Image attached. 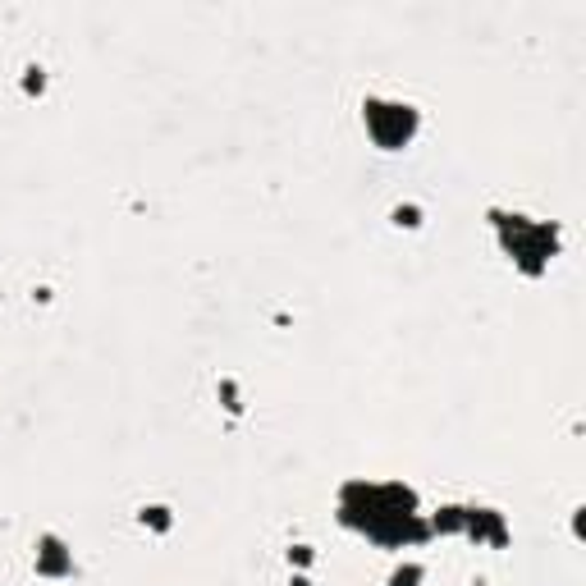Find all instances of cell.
Here are the masks:
<instances>
[{
    "mask_svg": "<svg viewBox=\"0 0 586 586\" xmlns=\"http://www.w3.org/2000/svg\"><path fill=\"white\" fill-rule=\"evenodd\" d=\"M417 500L413 490L403 486H348L344 490V522L362 527L371 541L380 545H403V541H422L426 527L417 522Z\"/></svg>",
    "mask_w": 586,
    "mask_h": 586,
    "instance_id": "cell-1",
    "label": "cell"
},
{
    "mask_svg": "<svg viewBox=\"0 0 586 586\" xmlns=\"http://www.w3.org/2000/svg\"><path fill=\"white\" fill-rule=\"evenodd\" d=\"M500 234H504V248L513 252L527 275H541L550 266L554 248H559V229L554 225H536L527 216H500Z\"/></svg>",
    "mask_w": 586,
    "mask_h": 586,
    "instance_id": "cell-2",
    "label": "cell"
},
{
    "mask_svg": "<svg viewBox=\"0 0 586 586\" xmlns=\"http://www.w3.org/2000/svg\"><path fill=\"white\" fill-rule=\"evenodd\" d=\"M367 133L394 152L417 133V110L399 106V101H367Z\"/></svg>",
    "mask_w": 586,
    "mask_h": 586,
    "instance_id": "cell-3",
    "label": "cell"
},
{
    "mask_svg": "<svg viewBox=\"0 0 586 586\" xmlns=\"http://www.w3.org/2000/svg\"><path fill=\"white\" fill-rule=\"evenodd\" d=\"M37 568H42V573H69V554H65V545L55 541V536H46L42 541V550H37Z\"/></svg>",
    "mask_w": 586,
    "mask_h": 586,
    "instance_id": "cell-4",
    "label": "cell"
},
{
    "mask_svg": "<svg viewBox=\"0 0 586 586\" xmlns=\"http://www.w3.org/2000/svg\"><path fill=\"white\" fill-rule=\"evenodd\" d=\"M463 532H472V536H486V541H495V545H500L504 541V527H500V518H495V513H486V509H472V513H467V527H463Z\"/></svg>",
    "mask_w": 586,
    "mask_h": 586,
    "instance_id": "cell-5",
    "label": "cell"
},
{
    "mask_svg": "<svg viewBox=\"0 0 586 586\" xmlns=\"http://www.w3.org/2000/svg\"><path fill=\"white\" fill-rule=\"evenodd\" d=\"M413 582H422V568H399V573H394V586H413Z\"/></svg>",
    "mask_w": 586,
    "mask_h": 586,
    "instance_id": "cell-6",
    "label": "cell"
}]
</instances>
